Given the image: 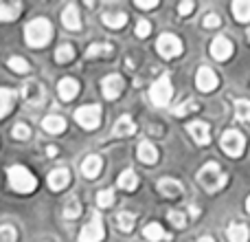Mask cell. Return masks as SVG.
I'll return each instance as SVG.
<instances>
[{"label": "cell", "mask_w": 250, "mask_h": 242, "mask_svg": "<svg viewBox=\"0 0 250 242\" xmlns=\"http://www.w3.org/2000/svg\"><path fill=\"white\" fill-rule=\"evenodd\" d=\"M24 38H26V44L33 48L46 47L53 38V24L46 18H35V20H31L24 26Z\"/></svg>", "instance_id": "cell-1"}, {"label": "cell", "mask_w": 250, "mask_h": 242, "mask_svg": "<svg viewBox=\"0 0 250 242\" xmlns=\"http://www.w3.org/2000/svg\"><path fill=\"white\" fill-rule=\"evenodd\" d=\"M226 174L222 172V168L217 163H207L202 169L198 172V183L208 192V194H215L217 190L226 185Z\"/></svg>", "instance_id": "cell-2"}, {"label": "cell", "mask_w": 250, "mask_h": 242, "mask_svg": "<svg viewBox=\"0 0 250 242\" xmlns=\"http://www.w3.org/2000/svg\"><path fill=\"white\" fill-rule=\"evenodd\" d=\"M7 176H9L11 187L18 192V194H29V192H33L35 187H38L35 176L24 168V165H11V168L7 169Z\"/></svg>", "instance_id": "cell-3"}, {"label": "cell", "mask_w": 250, "mask_h": 242, "mask_svg": "<svg viewBox=\"0 0 250 242\" xmlns=\"http://www.w3.org/2000/svg\"><path fill=\"white\" fill-rule=\"evenodd\" d=\"M173 97V86H171V79L169 75H160L149 88V99L154 106H169Z\"/></svg>", "instance_id": "cell-4"}, {"label": "cell", "mask_w": 250, "mask_h": 242, "mask_svg": "<svg viewBox=\"0 0 250 242\" xmlns=\"http://www.w3.org/2000/svg\"><path fill=\"white\" fill-rule=\"evenodd\" d=\"M222 150L229 156H233V159L242 156L244 150H246V139H244V134L239 132V130H226V132L222 134Z\"/></svg>", "instance_id": "cell-5"}, {"label": "cell", "mask_w": 250, "mask_h": 242, "mask_svg": "<svg viewBox=\"0 0 250 242\" xmlns=\"http://www.w3.org/2000/svg\"><path fill=\"white\" fill-rule=\"evenodd\" d=\"M105 238L104 220H101L99 212H92V218L82 231H79V242H101Z\"/></svg>", "instance_id": "cell-6"}, {"label": "cell", "mask_w": 250, "mask_h": 242, "mask_svg": "<svg viewBox=\"0 0 250 242\" xmlns=\"http://www.w3.org/2000/svg\"><path fill=\"white\" fill-rule=\"evenodd\" d=\"M156 48H158V53L165 57V60H173V57H178L182 53V42L178 35L163 33L158 38V42H156Z\"/></svg>", "instance_id": "cell-7"}, {"label": "cell", "mask_w": 250, "mask_h": 242, "mask_svg": "<svg viewBox=\"0 0 250 242\" xmlns=\"http://www.w3.org/2000/svg\"><path fill=\"white\" fill-rule=\"evenodd\" d=\"M75 119H77V123L82 125V128L86 130H97L101 123V108L95 104L90 106H83V108H79L77 113H75Z\"/></svg>", "instance_id": "cell-8"}, {"label": "cell", "mask_w": 250, "mask_h": 242, "mask_svg": "<svg viewBox=\"0 0 250 242\" xmlns=\"http://www.w3.org/2000/svg\"><path fill=\"white\" fill-rule=\"evenodd\" d=\"M22 99L29 106H42L46 101V91L40 82H26L22 86Z\"/></svg>", "instance_id": "cell-9"}, {"label": "cell", "mask_w": 250, "mask_h": 242, "mask_svg": "<svg viewBox=\"0 0 250 242\" xmlns=\"http://www.w3.org/2000/svg\"><path fill=\"white\" fill-rule=\"evenodd\" d=\"M101 91H104L105 99H117L123 93V77L121 75H108V77L101 82Z\"/></svg>", "instance_id": "cell-10"}, {"label": "cell", "mask_w": 250, "mask_h": 242, "mask_svg": "<svg viewBox=\"0 0 250 242\" xmlns=\"http://www.w3.org/2000/svg\"><path fill=\"white\" fill-rule=\"evenodd\" d=\"M195 84H198V88L202 93H211L217 88V75L213 73L211 69H207V66H202V69H198V75H195Z\"/></svg>", "instance_id": "cell-11"}, {"label": "cell", "mask_w": 250, "mask_h": 242, "mask_svg": "<svg viewBox=\"0 0 250 242\" xmlns=\"http://www.w3.org/2000/svg\"><path fill=\"white\" fill-rule=\"evenodd\" d=\"M187 130L195 139L198 145H208V141H211V128H208V123H204V121H191L187 125Z\"/></svg>", "instance_id": "cell-12"}, {"label": "cell", "mask_w": 250, "mask_h": 242, "mask_svg": "<svg viewBox=\"0 0 250 242\" xmlns=\"http://www.w3.org/2000/svg\"><path fill=\"white\" fill-rule=\"evenodd\" d=\"M211 55L215 57L217 62H226L230 55H233V44H230L229 38H215L211 42Z\"/></svg>", "instance_id": "cell-13"}, {"label": "cell", "mask_w": 250, "mask_h": 242, "mask_svg": "<svg viewBox=\"0 0 250 242\" xmlns=\"http://www.w3.org/2000/svg\"><path fill=\"white\" fill-rule=\"evenodd\" d=\"M57 93L64 101H73L75 97L79 95V82L73 77H64L60 84H57Z\"/></svg>", "instance_id": "cell-14"}, {"label": "cell", "mask_w": 250, "mask_h": 242, "mask_svg": "<svg viewBox=\"0 0 250 242\" xmlns=\"http://www.w3.org/2000/svg\"><path fill=\"white\" fill-rule=\"evenodd\" d=\"M68 183H70V172L66 168H57V169H53V172L48 174V187L55 190V192L68 187Z\"/></svg>", "instance_id": "cell-15"}, {"label": "cell", "mask_w": 250, "mask_h": 242, "mask_svg": "<svg viewBox=\"0 0 250 242\" xmlns=\"http://www.w3.org/2000/svg\"><path fill=\"white\" fill-rule=\"evenodd\" d=\"M62 24H64L68 31L82 29V18H79V11L75 4H68V7L62 11Z\"/></svg>", "instance_id": "cell-16"}, {"label": "cell", "mask_w": 250, "mask_h": 242, "mask_svg": "<svg viewBox=\"0 0 250 242\" xmlns=\"http://www.w3.org/2000/svg\"><path fill=\"white\" fill-rule=\"evenodd\" d=\"M226 238H229V242H248L250 231L244 222H230L229 229H226Z\"/></svg>", "instance_id": "cell-17"}, {"label": "cell", "mask_w": 250, "mask_h": 242, "mask_svg": "<svg viewBox=\"0 0 250 242\" xmlns=\"http://www.w3.org/2000/svg\"><path fill=\"white\" fill-rule=\"evenodd\" d=\"M158 192L167 198H178L182 194V185L173 178H163V181H158Z\"/></svg>", "instance_id": "cell-18"}, {"label": "cell", "mask_w": 250, "mask_h": 242, "mask_svg": "<svg viewBox=\"0 0 250 242\" xmlns=\"http://www.w3.org/2000/svg\"><path fill=\"white\" fill-rule=\"evenodd\" d=\"M101 168H104V163H101V159L99 156H88L86 161L82 163V172H83V176L86 178H97L99 176V172H101Z\"/></svg>", "instance_id": "cell-19"}, {"label": "cell", "mask_w": 250, "mask_h": 242, "mask_svg": "<svg viewBox=\"0 0 250 242\" xmlns=\"http://www.w3.org/2000/svg\"><path fill=\"white\" fill-rule=\"evenodd\" d=\"M42 128L51 134H62L66 130V121H64V117H60V115H48V117H44V121H42Z\"/></svg>", "instance_id": "cell-20"}, {"label": "cell", "mask_w": 250, "mask_h": 242, "mask_svg": "<svg viewBox=\"0 0 250 242\" xmlns=\"http://www.w3.org/2000/svg\"><path fill=\"white\" fill-rule=\"evenodd\" d=\"M138 159L145 165H154L156 161H158V150H156L149 141H143L141 145H138Z\"/></svg>", "instance_id": "cell-21"}, {"label": "cell", "mask_w": 250, "mask_h": 242, "mask_svg": "<svg viewBox=\"0 0 250 242\" xmlns=\"http://www.w3.org/2000/svg\"><path fill=\"white\" fill-rule=\"evenodd\" d=\"M134 132H136V123H134V119L129 115H123L114 125V137H129Z\"/></svg>", "instance_id": "cell-22"}, {"label": "cell", "mask_w": 250, "mask_h": 242, "mask_svg": "<svg viewBox=\"0 0 250 242\" xmlns=\"http://www.w3.org/2000/svg\"><path fill=\"white\" fill-rule=\"evenodd\" d=\"M22 11L20 2H0V22H11Z\"/></svg>", "instance_id": "cell-23"}, {"label": "cell", "mask_w": 250, "mask_h": 242, "mask_svg": "<svg viewBox=\"0 0 250 242\" xmlns=\"http://www.w3.org/2000/svg\"><path fill=\"white\" fill-rule=\"evenodd\" d=\"M143 236H145L149 242H160V240H169V234H165V229L158 225V222H149V225L143 229Z\"/></svg>", "instance_id": "cell-24"}, {"label": "cell", "mask_w": 250, "mask_h": 242, "mask_svg": "<svg viewBox=\"0 0 250 242\" xmlns=\"http://www.w3.org/2000/svg\"><path fill=\"white\" fill-rule=\"evenodd\" d=\"M119 187L125 192H134L138 187V176L134 174V169H125L121 172V176H119Z\"/></svg>", "instance_id": "cell-25"}, {"label": "cell", "mask_w": 250, "mask_h": 242, "mask_svg": "<svg viewBox=\"0 0 250 242\" xmlns=\"http://www.w3.org/2000/svg\"><path fill=\"white\" fill-rule=\"evenodd\" d=\"M13 97H16V93L13 91H9V88H0V119L7 117V115L11 113Z\"/></svg>", "instance_id": "cell-26"}, {"label": "cell", "mask_w": 250, "mask_h": 242, "mask_svg": "<svg viewBox=\"0 0 250 242\" xmlns=\"http://www.w3.org/2000/svg\"><path fill=\"white\" fill-rule=\"evenodd\" d=\"M230 9H233V16L239 22H250V0H237Z\"/></svg>", "instance_id": "cell-27"}, {"label": "cell", "mask_w": 250, "mask_h": 242, "mask_svg": "<svg viewBox=\"0 0 250 242\" xmlns=\"http://www.w3.org/2000/svg\"><path fill=\"white\" fill-rule=\"evenodd\" d=\"M104 24H108L110 29H121L127 24V16L125 13H104Z\"/></svg>", "instance_id": "cell-28"}, {"label": "cell", "mask_w": 250, "mask_h": 242, "mask_svg": "<svg viewBox=\"0 0 250 242\" xmlns=\"http://www.w3.org/2000/svg\"><path fill=\"white\" fill-rule=\"evenodd\" d=\"M235 117L242 123H248L250 121V101L248 99H237L235 101Z\"/></svg>", "instance_id": "cell-29"}, {"label": "cell", "mask_w": 250, "mask_h": 242, "mask_svg": "<svg viewBox=\"0 0 250 242\" xmlns=\"http://www.w3.org/2000/svg\"><path fill=\"white\" fill-rule=\"evenodd\" d=\"M134 222H136V216L129 214V212H121L117 216V225H119V229H121L123 234H129V231L134 229Z\"/></svg>", "instance_id": "cell-30"}, {"label": "cell", "mask_w": 250, "mask_h": 242, "mask_svg": "<svg viewBox=\"0 0 250 242\" xmlns=\"http://www.w3.org/2000/svg\"><path fill=\"white\" fill-rule=\"evenodd\" d=\"M55 60L60 62V64H68V62H73L75 60V48L70 47V44H62L55 53Z\"/></svg>", "instance_id": "cell-31"}, {"label": "cell", "mask_w": 250, "mask_h": 242, "mask_svg": "<svg viewBox=\"0 0 250 242\" xmlns=\"http://www.w3.org/2000/svg\"><path fill=\"white\" fill-rule=\"evenodd\" d=\"M9 69L13 71V73H18V75H24V73H29L31 71V66H29V62L24 60V57H9Z\"/></svg>", "instance_id": "cell-32"}, {"label": "cell", "mask_w": 250, "mask_h": 242, "mask_svg": "<svg viewBox=\"0 0 250 242\" xmlns=\"http://www.w3.org/2000/svg\"><path fill=\"white\" fill-rule=\"evenodd\" d=\"M97 205L99 207H112L114 205V192L112 190H101L97 194Z\"/></svg>", "instance_id": "cell-33"}, {"label": "cell", "mask_w": 250, "mask_h": 242, "mask_svg": "<svg viewBox=\"0 0 250 242\" xmlns=\"http://www.w3.org/2000/svg\"><path fill=\"white\" fill-rule=\"evenodd\" d=\"M79 214H82V205H79V200L70 198L68 203H66V207H64V216L66 218H77Z\"/></svg>", "instance_id": "cell-34"}, {"label": "cell", "mask_w": 250, "mask_h": 242, "mask_svg": "<svg viewBox=\"0 0 250 242\" xmlns=\"http://www.w3.org/2000/svg\"><path fill=\"white\" fill-rule=\"evenodd\" d=\"M112 53V47L110 44H92L90 48H88V57H99V55H110Z\"/></svg>", "instance_id": "cell-35"}, {"label": "cell", "mask_w": 250, "mask_h": 242, "mask_svg": "<svg viewBox=\"0 0 250 242\" xmlns=\"http://www.w3.org/2000/svg\"><path fill=\"white\" fill-rule=\"evenodd\" d=\"M195 110H198V104L189 99V101H185V104H180L178 108H173V115H176V117H185V115L195 113Z\"/></svg>", "instance_id": "cell-36"}, {"label": "cell", "mask_w": 250, "mask_h": 242, "mask_svg": "<svg viewBox=\"0 0 250 242\" xmlns=\"http://www.w3.org/2000/svg\"><path fill=\"white\" fill-rule=\"evenodd\" d=\"M16 238H18V231L13 227H9V225L0 227V240L2 242H16Z\"/></svg>", "instance_id": "cell-37"}, {"label": "cell", "mask_w": 250, "mask_h": 242, "mask_svg": "<svg viewBox=\"0 0 250 242\" xmlns=\"http://www.w3.org/2000/svg\"><path fill=\"white\" fill-rule=\"evenodd\" d=\"M13 137H16L18 141H26V139L31 137L29 125H24V123H16V128H13Z\"/></svg>", "instance_id": "cell-38"}, {"label": "cell", "mask_w": 250, "mask_h": 242, "mask_svg": "<svg viewBox=\"0 0 250 242\" xmlns=\"http://www.w3.org/2000/svg\"><path fill=\"white\" fill-rule=\"evenodd\" d=\"M169 222H171L176 229H182V227L187 225V218L182 212H169Z\"/></svg>", "instance_id": "cell-39"}, {"label": "cell", "mask_w": 250, "mask_h": 242, "mask_svg": "<svg viewBox=\"0 0 250 242\" xmlns=\"http://www.w3.org/2000/svg\"><path fill=\"white\" fill-rule=\"evenodd\" d=\"M202 24L207 26V29H215V26L222 24V18L217 16V13H207V16H204V20H202Z\"/></svg>", "instance_id": "cell-40"}, {"label": "cell", "mask_w": 250, "mask_h": 242, "mask_svg": "<svg viewBox=\"0 0 250 242\" xmlns=\"http://www.w3.org/2000/svg\"><path fill=\"white\" fill-rule=\"evenodd\" d=\"M149 33H151V24H149V22H147V20L138 22V24H136V35H138V38H147Z\"/></svg>", "instance_id": "cell-41"}, {"label": "cell", "mask_w": 250, "mask_h": 242, "mask_svg": "<svg viewBox=\"0 0 250 242\" xmlns=\"http://www.w3.org/2000/svg\"><path fill=\"white\" fill-rule=\"evenodd\" d=\"M193 9H195V4L191 2V0H185V2L178 4V13H180V16H189Z\"/></svg>", "instance_id": "cell-42"}, {"label": "cell", "mask_w": 250, "mask_h": 242, "mask_svg": "<svg viewBox=\"0 0 250 242\" xmlns=\"http://www.w3.org/2000/svg\"><path fill=\"white\" fill-rule=\"evenodd\" d=\"M138 9H156L158 7V0H136Z\"/></svg>", "instance_id": "cell-43"}, {"label": "cell", "mask_w": 250, "mask_h": 242, "mask_svg": "<svg viewBox=\"0 0 250 242\" xmlns=\"http://www.w3.org/2000/svg\"><path fill=\"white\" fill-rule=\"evenodd\" d=\"M46 154H48V156H55V154H57V147H55V145H48V147H46Z\"/></svg>", "instance_id": "cell-44"}, {"label": "cell", "mask_w": 250, "mask_h": 242, "mask_svg": "<svg viewBox=\"0 0 250 242\" xmlns=\"http://www.w3.org/2000/svg\"><path fill=\"white\" fill-rule=\"evenodd\" d=\"M195 242H215L211 238V236H204V238H200V240H195Z\"/></svg>", "instance_id": "cell-45"}, {"label": "cell", "mask_w": 250, "mask_h": 242, "mask_svg": "<svg viewBox=\"0 0 250 242\" xmlns=\"http://www.w3.org/2000/svg\"><path fill=\"white\" fill-rule=\"evenodd\" d=\"M189 212H191V216H193V218H195V216H198V214H200V212H198V207H191Z\"/></svg>", "instance_id": "cell-46"}, {"label": "cell", "mask_w": 250, "mask_h": 242, "mask_svg": "<svg viewBox=\"0 0 250 242\" xmlns=\"http://www.w3.org/2000/svg\"><path fill=\"white\" fill-rule=\"evenodd\" d=\"M246 209H248V214H250V196L246 198Z\"/></svg>", "instance_id": "cell-47"}, {"label": "cell", "mask_w": 250, "mask_h": 242, "mask_svg": "<svg viewBox=\"0 0 250 242\" xmlns=\"http://www.w3.org/2000/svg\"><path fill=\"white\" fill-rule=\"evenodd\" d=\"M248 42H250V31H248Z\"/></svg>", "instance_id": "cell-48"}]
</instances>
